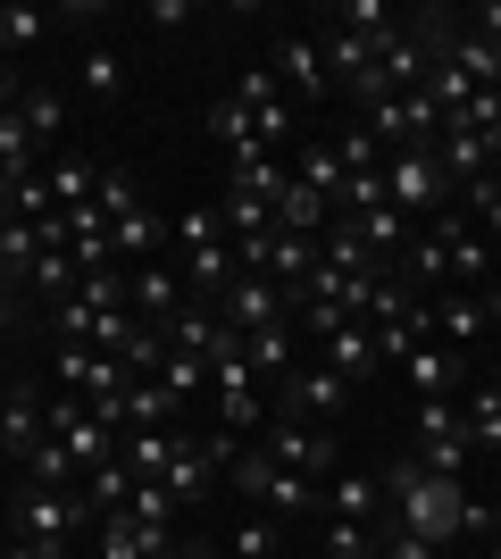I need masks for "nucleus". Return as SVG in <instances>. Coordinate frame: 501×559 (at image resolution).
Masks as SVG:
<instances>
[{"label": "nucleus", "mask_w": 501, "mask_h": 559, "mask_svg": "<svg viewBox=\"0 0 501 559\" xmlns=\"http://www.w3.org/2000/svg\"><path fill=\"white\" fill-rule=\"evenodd\" d=\"M310 359H318V368H334L343 384H368V376H384V359H377V326H368V318H351V326H334V334H318Z\"/></svg>", "instance_id": "14"}, {"label": "nucleus", "mask_w": 501, "mask_h": 559, "mask_svg": "<svg viewBox=\"0 0 501 559\" xmlns=\"http://www.w3.org/2000/svg\"><path fill=\"white\" fill-rule=\"evenodd\" d=\"M176 242H184L192 301H217V293L235 284V234H226V217H217V210H184V217H176Z\"/></svg>", "instance_id": "4"}, {"label": "nucleus", "mask_w": 501, "mask_h": 559, "mask_svg": "<svg viewBox=\"0 0 501 559\" xmlns=\"http://www.w3.org/2000/svg\"><path fill=\"white\" fill-rule=\"evenodd\" d=\"M409 460L427 467V476H452V485H468V460H477V443H468V426H460V401H409Z\"/></svg>", "instance_id": "3"}, {"label": "nucleus", "mask_w": 501, "mask_h": 559, "mask_svg": "<svg viewBox=\"0 0 501 559\" xmlns=\"http://www.w3.org/2000/svg\"><path fill=\"white\" fill-rule=\"evenodd\" d=\"M50 435L68 443L75 476H93V467H109V460H118V435H109V426H100V418H93V409H84L75 393H59V401H50Z\"/></svg>", "instance_id": "11"}, {"label": "nucleus", "mask_w": 501, "mask_h": 559, "mask_svg": "<svg viewBox=\"0 0 501 559\" xmlns=\"http://www.w3.org/2000/svg\"><path fill=\"white\" fill-rule=\"evenodd\" d=\"M17 117H25V134H34V142H59V126H68V100L50 93V84H25Z\"/></svg>", "instance_id": "27"}, {"label": "nucleus", "mask_w": 501, "mask_h": 559, "mask_svg": "<svg viewBox=\"0 0 501 559\" xmlns=\"http://www.w3.org/2000/svg\"><path fill=\"white\" fill-rule=\"evenodd\" d=\"M493 467H501V460H493Z\"/></svg>", "instance_id": "38"}, {"label": "nucleus", "mask_w": 501, "mask_h": 559, "mask_svg": "<svg viewBox=\"0 0 501 559\" xmlns=\"http://www.w3.org/2000/svg\"><path fill=\"white\" fill-rule=\"evenodd\" d=\"M351 559H384V543H368V551H351Z\"/></svg>", "instance_id": "37"}, {"label": "nucleus", "mask_w": 501, "mask_h": 559, "mask_svg": "<svg viewBox=\"0 0 501 559\" xmlns=\"http://www.w3.org/2000/svg\"><path fill=\"white\" fill-rule=\"evenodd\" d=\"M226 485H235V492H251V510L285 518V526H293V518H318V510H326V492H318L310 476H293L285 460H267L260 443L226 460Z\"/></svg>", "instance_id": "2"}, {"label": "nucleus", "mask_w": 501, "mask_h": 559, "mask_svg": "<svg viewBox=\"0 0 501 559\" xmlns=\"http://www.w3.org/2000/svg\"><path fill=\"white\" fill-rule=\"evenodd\" d=\"M318 518H359V526H377L384 518V476H368V467H334L326 476V510Z\"/></svg>", "instance_id": "18"}, {"label": "nucleus", "mask_w": 501, "mask_h": 559, "mask_svg": "<svg viewBox=\"0 0 501 559\" xmlns=\"http://www.w3.org/2000/svg\"><path fill=\"white\" fill-rule=\"evenodd\" d=\"M109 259H118V267H143V259H167V217L151 210H126L118 226H109Z\"/></svg>", "instance_id": "19"}, {"label": "nucleus", "mask_w": 501, "mask_h": 559, "mask_svg": "<svg viewBox=\"0 0 501 559\" xmlns=\"http://www.w3.org/2000/svg\"><path fill=\"white\" fill-rule=\"evenodd\" d=\"M293 185H310L318 201L343 192V159H334V142H301V151H293Z\"/></svg>", "instance_id": "23"}, {"label": "nucleus", "mask_w": 501, "mask_h": 559, "mask_svg": "<svg viewBox=\"0 0 501 559\" xmlns=\"http://www.w3.org/2000/svg\"><path fill=\"white\" fill-rule=\"evenodd\" d=\"M75 284H84L75 251H43V259H34V284H25V293H43V301H68Z\"/></svg>", "instance_id": "29"}, {"label": "nucleus", "mask_w": 501, "mask_h": 559, "mask_svg": "<svg viewBox=\"0 0 501 559\" xmlns=\"http://www.w3.org/2000/svg\"><path fill=\"white\" fill-rule=\"evenodd\" d=\"M393 376H402L409 401H452L460 384H468V359H460V350H443V343H418Z\"/></svg>", "instance_id": "15"}, {"label": "nucleus", "mask_w": 501, "mask_h": 559, "mask_svg": "<svg viewBox=\"0 0 501 559\" xmlns=\"http://www.w3.org/2000/svg\"><path fill=\"white\" fill-rule=\"evenodd\" d=\"M351 401H359V384H343L334 368L301 359V368L285 376V401H276V409H285V418H318V426H334L343 409H351Z\"/></svg>", "instance_id": "10"}, {"label": "nucleus", "mask_w": 501, "mask_h": 559, "mask_svg": "<svg viewBox=\"0 0 501 559\" xmlns=\"http://www.w3.org/2000/svg\"><path fill=\"white\" fill-rule=\"evenodd\" d=\"M93 359H100L93 343H59V359H50V376H59V384H68V393H75V384H84V368H93Z\"/></svg>", "instance_id": "34"}, {"label": "nucleus", "mask_w": 501, "mask_h": 559, "mask_svg": "<svg viewBox=\"0 0 501 559\" xmlns=\"http://www.w3.org/2000/svg\"><path fill=\"white\" fill-rule=\"evenodd\" d=\"M50 435V401H43V384H9L0 393V460H34V443Z\"/></svg>", "instance_id": "12"}, {"label": "nucleus", "mask_w": 501, "mask_h": 559, "mask_svg": "<svg viewBox=\"0 0 501 559\" xmlns=\"http://www.w3.org/2000/svg\"><path fill=\"white\" fill-rule=\"evenodd\" d=\"M217 217H226V234H267L276 226V210H267V201H251V192H217Z\"/></svg>", "instance_id": "30"}, {"label": "nucleus", "mask_w": 501, "mask_h": 559, "mask_svg": "<svg viewBox=\"0 0 501 559\" xmlns=\"http://www.w3.org/2000/svg\"><path fill=\"white\" fill-rule=\"evenodd\" d=\"M452 25H460V34H477V43H493V50H501V0H477V9H452Z\"/></svg>", "instance_id": "33"}, {"label": "nucleus", "mask_w": 501, "mask_h": 559, "mask_svg": "<svg viewBox=\"0 0 501 559\" xmlns=\"http://www.w3.org/2000/svg\"><path fill=\"white\" fill-rule=\"evenodd\" d=\"M75 526H93L75 492H50V485H25V492H17V543H34V551H50V559H68Z\"/></svg>", "instance_id": "7"}, {"label": "nucleus", "mask_w": 501, "mask_h": 559, "mask_svg": "<svg viewBox=\"0 0 501 559\" xmlns=\"http://www.w3.org/2000/svg\"><path fill=\"white\" fill-rule=\"evenodd\" d=\"M318 543H326V559H351L377 543V526H359V518H318Z\"/></svg>", "instance_id": "32"}, {"label": "nucleus", "mask_w": 501, "mask_h": 559, "mask_svg": "<svg viewBox=\"0 0 501 559\" xmlns=\"http://www.w3.org/2000/svg\"><path fill=\"white\" fill-rule=\"evenodd\" d=\"M93 210L118 226L126 210H143V185H134V167H100V185H93Z\"/></svg>", "instance_id": "28"}, {"label": "nucleus", "mask_w": 501, "mask_h": 559, "mask_svg": "<svg viewBox=\"0 0 501 559\" xmlns=\"http://www.w3.org/2000/svg\"><path fill=\"white\" fill-rule=\"evenodd\" d=\"M267 68H276V84H285V100H326V59H318L310 34H276V50H267Z\"/></svg>", "instance_id": "17"}, {"label": "nucleus", "mask_w": 501, "mask_h": 559, "mask_svg": "<svg viewBox=\"0 0 501 559\" xmlns=\"http://www.w3.org/2000/svg\"><path fill=\"white\" fill-rule=\"evenodd\" d=\"M460 501H468V485L427 476L409 451L384 467V518H393V526H409V535H427L434 551H460Z\"/></svg>", "instance_id": "1"}, {"label": "nucleus", "mask_w": 501, "mask_h": 559, "mask_svg": "<svg viewBox=\"0 0 501 559\" xmlns=\"http://www.w3.org/2000/svg\"><path fill=\"white\" fill-rule=\"evenodd\" d=\"M434 343L460 350L477 368V350L493 343V318H485V293H434Z\"/></svg>", "instance_id": "13"}, {"label": "nucleus", "mask_w": 501, "mask_h": 559, "mask_svg": "<svg viewBox=\"0 0 501 559\" xmlns=\"http://www.w3.org/2000/svg\"><path fill=\"white\" fill-rule=\"evenodd\" d=\"M75 84H84V93H100V100H118V93H126V59H118L109 43H93L84 59H75Z\"/></svg>", "instance_id": "26"}, {"label": "nucleus", "mask_w": 501, "mask_h": 559, "mask_svg": "<svg viewBox=\"0 0 501 559\" xmlns=\"http://www.w3.org/2000/svg\"><path fill=\"white\" fill-rule=\"evenodd\" d=\"M235 559H285V518H267V510H251L235 526V543H226Z\"/></svg>", "instance_id": "24"}, {"label": "nucleus", "mask_w": 501, "mask_h": 559, "mask_svg": "<svg viewBox=\"0 0 501 559\" xmlns=\"http://www.w3.org/2000/svg\"><path fill=\"white\" fill-rule=\"evenodd\" d=\"M260 451H267V460H285L293 476H310L318 492H326V476L343 467V443H334L326 426H310V418H285V409H267V435H260Z\"/></svg>", "instance_id": "6"}, {"label": "nucleus", "mask_w": 501, "mask_h": 559, "mask_svg": "<svg viewBox=\"0 0 501 559\" xmlns=\"http://www.w3.org/2000/svg\"><path fill=\"white\" fill-rule=\"evenodd\" d=\"M242 350H251V376H293L310 343H301V326H293V318H276V326L242 334Z\"/></svg>", "instance_id": "20"}, {"label": "nucleus", "mask_w": 501, "mask_h": 559, "mask_svg": "<svg viewBox=\"0 0 501 559\" xmlns=\"http://www.w3.org/2000/svg\"><path fill=\"white\" fill-rule=\"evenodd\" d=\"M235 100L251 109V134H260V151H276L285 159L293 151V100H285V84H276V68H242V84H235Z\"/></svg>", "instance_id": "8"}, {"label": "nucleus", "mask_w": 501, "mask_h": 559, "mask_svg": "<svg viewBox=\"0 0 501 559\" xmlns=\"http://www.w3.org/2000/svg\"><path fill=\"white\" fill-rule=\"evenodd\" d=\"M43 34H50L43 9H17V0H0V50H34Z\"/></svg>", "instance_id": "31"}, {"label": "nucleus", "mask_w": 501, "mask_h": 559, "mask_svg": "<svg viewBox=\"0 0 501 559\" xmlns=\"http://www.w3.org/2000/svg\"><path fill=\"white\" fill-rule=\"evenodd\" d=\"M217 318H226L235 334H260V326H276V318H293V301L267 276H235L226 293H217Z\"/></svg>", "instance_id": "16"}, {"label": "nucleus", "mask_w": 501, "mask_h": 559, "mask_svg": "<svg viewBox=\"0 0 501 559\" xmlns=\"http://www.w3.org/2000/svg\"><path fill=\"white\" fill-rule=\"evenodd\" d=\"M384 201L409 217V226H434V217L452 210V176L434 151H402V159H384Z\"/></svg>", "instance_id": "5"}, {"label": "nucleus", "mask_w": 501, "mask_h": 559, "mask_svg": "<svg viewBox=\"0 0 501 559\" xmlns=\"http://www.w3.org/2000/svg\"><path fill=\"white\" fill-rule=\"evenodd\" d=\"M43 185H50V210H84L93 185H100V167L84 159V151H59V159L43 167Z\"/></svg>", "instance_id": "21"}, {"label": "nucleus", "mask_w": 501, "mask_h": 559, "mask_svg": "<svg viewBox=\"0 0 501 559\" xmlns=\"http://www.w3.org/2000/svg\"><path fill=\"white\" fill-rule=\"evenodd\" d=\"M176 559H235V551H226V543H184Z\"/></svg>", "instance_id": "36"}, {"label": "nucleus", "mask_w": 501, "mask_h": 559, "mask_svg": "<svg viewBox=\"0 0 501 559\" xmlns=\"http://www.w3.org/2000/svg\"><path fill=\"white\" fill-rule=\"evenodd\" d=\"M210 142H217V151H226V159L260 142V134H251V109H242L235 93H217V100H210Z\"/></svg>", "instance_id": "25"}, {"label": "nucleus", "mask_w": 501, "mask_h": 559, "mask_svg": "<svg viewBox=\"0 0 501 559\" xmlns=\"http://www.w3.org/2000/svg\"><path fill=\"white\" fill-rule=\"evenodd\" d=\"M485 318H493V334H501V259H493V284H485Z\"/></svg>", "instance_id": "35"}, {"label": "nucleus", "mask_w": 501, "mask_h": 559, "mask_svg": "<svg viewBox=\"0 0 501 559\" xmlns=\"http://www.w3.org/2000/svg\"><path fill=\"white\" fill-rule=\"evenodd\" d=\"M126 309L143 318V326H167L176 309H192V284L176 259H143V267H126Z\"/></svg>", "instance_id": "9"}, {"label": "nucleus", "mask_w": 501, "mask_h": 559, "mask_svg": "<svg viewBox=\"0 0 501 559\" xmlns=\"http://www.w3.org/2000/svg\"><path fill=\"white\" fill-rule=\"evenodd\" d=\"M460 426H468V443H477L485 460H501V393H493V376H485V384H468V401H460Z\"/></svg>", "instance_id": "22"}]
</instances>
